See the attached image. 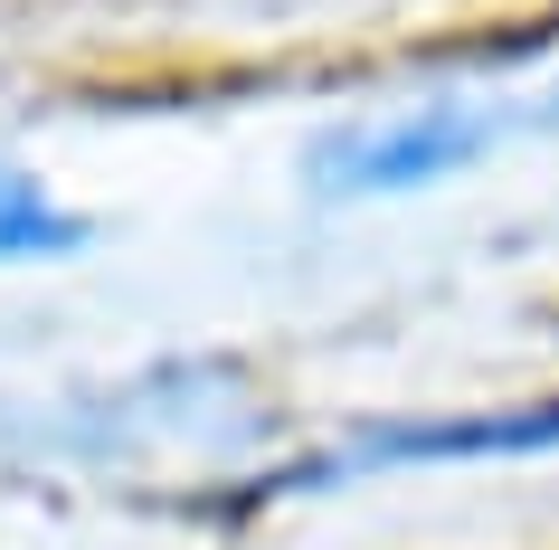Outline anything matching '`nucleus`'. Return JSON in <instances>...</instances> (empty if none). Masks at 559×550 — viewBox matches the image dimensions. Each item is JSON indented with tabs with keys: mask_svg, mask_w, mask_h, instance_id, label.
I'll use <instances>...</instances> for the list:
<instances>
[{
	"mask_svg": "<svg viewBox=\"0 0 559 550\" xmlns=\"http://www.w3.org/2000/svg\"><path fill=\"white\" fill-rule=\"evenodd\" d=\"M86 219L58 209L29 172H0V266H58V257H86Z\"/></svg>",
	"mask_w": 559,
	"mask_h": 550,
	"instance_id": "3",
	"label": "nucleus"
},
{
	"mask_svg": "<svg viewBox=\"0 0 559 550\" xmlns=\"http://www.w3.org/2000/svg\"><path fill=\"white\" fill-rule=\"evenodd\" d=\"M559 456V399H512V408H474V418H380L352 428L342 446L304 465H275L265 493H332L360 475H417V465H522Z\"/></svg>",
	"mask_w": 559,
	"mask_h": 550,
	"instance_id": "2",
	"label": "nucleus"
},
{
	"mask_svg": "<svg viewBox=\"0 0 559 550\" xmlns=\"http://www.w3.org/2000/svg\"><path fill=\"white\" fill-rule=\"evenodd\" d=\"M522 124H559V105H531V95H427L417 115L360 124V133H323L304 152V180L323 200H408V190H437V180L474 172L502 133Z\"/></svg>",
	"mask_w": 559,
	"mask_h": 550,
	"instance_id": "1",
	"label": "nucleus"
}]
</instances>
